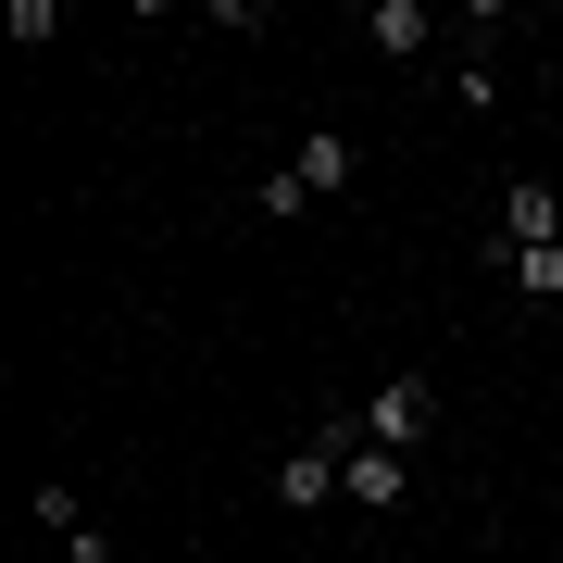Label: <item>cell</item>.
I'll return each instance as SVG.
<instances>
[{
	"mask_svg": "<svg viewBox=\"0 0 563 563\" xmlns=\"http://www.w3.org/2000/svg\"><path fill=\"white\" fill-rule=\"evenodd\" d=\"M288 176H301V188H351L363 151H351V139H301V163H288Z\"/></svg>",
	"mask_w": 563,
	"mask_h": 563,
	"instance_id": "8992f818",
	"label": "cell"
},
{
	"mask_svg": "<svg viewBox=\"0 0 563 563\" xmlns=\"http://www.w3.org/2000/svg\"><path fill=\"white\" fill-rule=\"evenodd\" d=\"M401 488H413V451H376V439H363V451H339V501L388 514V501H401Z\"/></svg>",
	"mask_w": 563,
	"mask_h": 563,
	"instance_id": "6da1fadb",
	"label": "cell"
},
{
	"mask_svg": "<svg viewBox=\"0 0 563 563\" xmlns=\"http://www.w3.org/2000/svg\"><path fill=\"white\" fill-rule=\"evenodd\" d=\"M514 276H526V301H563V239L551 251H514Z\"/></svg>",
	"mask_w": 563,
	"mask_h": 563,
	"instance_id": "ba28073f",
	"label": "cell"
},
{
	"mask_svg": "<svg viewBox=\"0 0 563 563\" xmlns=\"http://www.w3.org/2000/svg\"><path fill=\"white\" fill-rule=\"evenodd\" d=\"M363 38H376L388 63H413V51H426V13H413V0H376V13H363Z\"/></svg>",
	"mask_w": 563,
	"mask_h": 563,
	"instance_id": "5b68a950",
	"label": "cell"
},
{
	"mask_svg": "<svg viewBox=\"0 0 563 563\" xmlns=\"http://www.w3.org/2000/svg\"><path fill=\"white\" fill-rule=\"evenodd\" d=\"M325 488H339V451H288V463H276V501H288V514H313Z\"/></svg>",
	"mask_w": 563,
	"mask_h": 563,
	"instance_id": "277c9868",
	"label": "cell"
},
{
	"mask_svg": "<svg viewBox=\"0 0 563 563\" xmlns=\"http://www.w3.org/2000/svg\"><path fill=\"white\" fill-rule=\"evenodd\" d=\"M501 225H514V251H551V225H563V201H551V176H514V201H501Z\"/></svg>",
	"mask_w": 563,
	"mask_h": 563,
	"instance_id": "3957f363",
	"label": "cell"
},
{
	"mask_svg": "<svg viewBox=\"0 0 563 563\" xmlns=\"http://www.w3.org/2000/svg\"><path fill=\"white\" fill-rule=\"evenodd\" d=\"M363 439H376V451H413L426 439V376H388L376 401H363Z\"/></svg>",
	"mask_w": 563,
	"mask_h": 563,
	"instance_id": "7a4b0ae2",
	"label": "cell"
},
{
	"mask_svg": "<svg viewBox=\"0 0 563 563\" xmlns=\"http://www.w3.org/2000/svg\"><path fill=\"white\" fill-rule=\"evenodd\" d=\"M451 88H463V113H488V101H501V63H488V51H463V63H451Z\"/></svg>",
	"mask_w": 563,
	"mask_h": 563,
	"instance_id": "52a82bcc",
	"label": "cell"
}]
</instances>
